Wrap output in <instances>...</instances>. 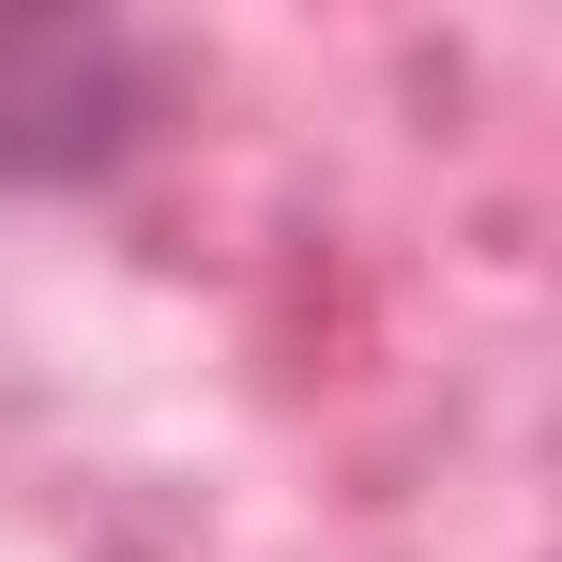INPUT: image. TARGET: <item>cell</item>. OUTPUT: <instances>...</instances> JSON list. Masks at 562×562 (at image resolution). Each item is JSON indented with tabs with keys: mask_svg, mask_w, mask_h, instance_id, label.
Here are the masks:
<instances>
[{
	"mask_svg": "<svg viewBox=\"0 0 562 562\" xmlns=\"http://www.w3.org/2000/svg\"><path fill=\"white\" fill-rule=\"evenodd\" d=\"M168 137V46L92 0H0V198H77Z\"/></svg>",
	"mask_w": 562,
	"mask_h": 562,
	"instance_id": "obj_1",
	"label": "cell"
}]
</instances>
